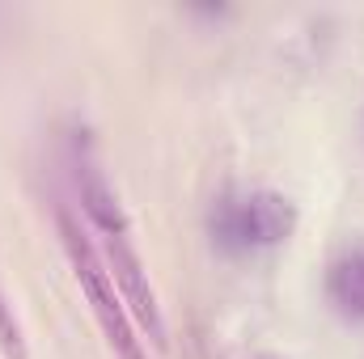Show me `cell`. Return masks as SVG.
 <instances>
[{"mask_svg": "<svg viewBox=\"0 0 364 359\" xmlns=\"http://www.w3.org/2000/svg\"><path fill=\"white\" fill-rule=\"evenodd\" d=\"M77 186H81V216H85V228H90L93 245L102 254V263L110 270L136 330H144V343H153L157 351H166V317H161V300L149 283V270H144V258L132 241V224L119 207V194L110 190V182L102 178V170L93 161H81V174H77Z\"/></svg>", "mask_w": 364, "mask_h": 359, "instance_id": "6da1fadb", "label": "cell"}, {"mask_svg": "<svg viewBox=\"0 0 364 359\" xmlns=\"http://www.w3.org/2000/svg\"><path fill=\"white\" fill-rule=\"evenodd\" d=\"M55 233H60V245H64V254H68V267L77 275L81 296L90 300L93 321H97L106 347L114 351V359H149L144 338L136 334V321H132V313H127V304H123V296H119L110 270H106L97 245H93L90 228H85L81 216L68 211L64 203L55 207Z\"/></svg>", "mask_w": 364, "mask_h": 359, "instance_id": "7a4b0ae2", "label": "cell"}, {"mask_svg": "<svg viewBox=\"0 0 364 359\" xmlns=\"http://www.w3.org/2000/svg\"><path fill=\"white\" fill-rule=\"evenodd\" d=\"M212 241L229 254L272 250L292 237L296 228V203L275 190H250V194H225L212 207Z\"/></svg>", "mask_w": 364, "mask_h": 359, "instance_id": "3957f363", "label": "cell"}, {"mask_svg": "<svg viewBox=\"0 0 364 359\" xmlns=\"http://www.w3.org/2000/svg\"><path fill=\"white\" fill-rule=\"evenodd\" d=\"M326 296L339 317L364 321V250L343 254L335 267L326 270Z\"/></svg>", "mask_w": 364, "mask_h": 359, "instance_id": "277c9868", "label": "cell"}, {"mask_svg": "<svg viewBox=\"0 0 364 359\" xmlns=\"http://www.w3.org/2000/svg\"><path fill=\"white\" fill-rule=\"evenodd\" d=\"M0 355L4 359H30V347H26V334H21V321L9 304V296L0 292Z\"/></svg>", "mask_w": 364, "mask_h": 359, "instance_id": "5b68a950", "label": "cell"}]
</instances>
